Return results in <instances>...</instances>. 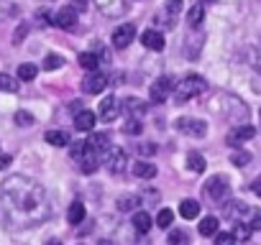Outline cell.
I'll return each instance as SVG.
<instances>
[{"instance_id":"30","label":"cell","mask_w":261,"mask_h":245,"mask_svg":"<svg viewBox=\"0 0 261 245\" xmlns=\"http://www.w3.org/2000/svg\"><path fill=\"white\" fill-rule=\"evenodd\" d=\"M18 79H21V82L36 79V64H21V67H18Z\"/></svg>"},{"instance_id":"29","label":"cell","mask_w":261,"mask_h":245,"mask_svg":"<svg viewBox=\"0 0 261 245\" xmlns=\"http://www.w3.org/2000/svg\"><path fill=\"white\" fill-rule=\"evenodd\" d=\"M202 18H205V8H202V6L197 3V6H195V8L190 11V16H187V21H190V26H192V28H197V26L202 23Z\"/></svg>"},{"instance_id":"17","label":"cell","mask_w":261,"mask_h":245,"mask_svg":"<svg viewBox=\"0 0 261 245\" xmlns=\"http://www.w3.org/2000/svg\"><path fill=\"white\" fill-rule=\"evenodd\" d=\"M95 122H97V117H95L92 110H80L77 117H74L77 131H92V128H95Z\"/></svg>"},{"instance_id":"2","label":"cell","mask_w":261,"mask_h":245,"mask_svg":"<svg viewBox=\"0 0 261 245\" xmlns=\"http://www.w3.org/2000/svg\"><path fill=\"white\" fill-rule=\"evenodd\" d=\"M205 79L200 77V74H187L182 82H177L174 87H172V95H174V100L177 102H190L192 97H197L200 92H205Z\"/></svg>"},{"instance_id":"12","label":"cell","mask_w":261,"mask_h":245,"mask_svg":"<svg viewBox=\"0 0 261 245\" xmlns=\"http://www.w3.org/2000/svg\"><path fill=\"white\" fill-rule=\"evenodd\" d=\"M105 164H108V169H110L113 174H120V171L125 169V164H128V156H125L123 148H110Z\"/></svg>"},{"instance_id":"24","label":"cell","mask_w":261,"mask_h":245,"mask_svg":"<svg viewBox=\"0 0 261 245\" xmlns=\"http://www.w3.org/2000/svg\"><path fill=\"white\" fill-rule=\"evenodd\" d=\"M179 215H182L185 220H195V217L200 215V204H197L195 199H185V202L179 204Z\"/></svg>"},{"instance_id":"9","label":"cell","mask_w":261,"mask_h":245,"mask_svg":"<svg viewBox=\"0 0 261 245\" xmlns=\"http://www.w3.org/2000/svg\"><path fill=\"white\" fill-rule=\"evenodd\" d=\"M172 87H174V82H172L169 77H159V79L151 84V100H154V102H164V100L172 95Z\"/></svg>"},{"instance_id":"5","label":"cell","mask_w":261,"mask_h":245,"mask_svg":"<svg viewBox=\"0 0 261 245\" xmlns=\"http://www.w3.org/2000/svg\"><path fill=\"white\" fill-rule=\"evenodd\" d=\"M177 131L200 138V136L207 133V126H205V122H200V120H195V117H179V120H177Z\"/></svg>"},{"instance_id":"41","label":"cell","mask_w":261,"mask_h":245,"mask_svg":"<svg viewBox=\"0 0 261 245\" xmlns=\"http://www.w3.org/2000/svg\"><path fill=\"white\" fill-rule=\"evenodd\" d=\"M11 164H13V159H11L8 154H6V156H0V169H8Z\"/></svg>"},{"instance_id":"40","label":"cell","mask_w":261,"mask_h":245,"mask_svg":"<svg viewBox=\"0 0 261 245\" xmlns=\"http://www.w3.org/2000/svg\"><path fill=\"white\" fill-rule=\"evenodd\" d=\"M248 161H251V156H248L246 151H241V154H236V156H233V164H236V166H246Z\"/></svg>"},{"instance_id":"33","label":"cell","mask_w":261,"mask_h":245,"mask_svg":"<svg viewBox=\"0 0 261 245\" xmlns=\"http://www.w3.org/2000/svg\"><path fill=\"white\" fill-rule=\"evenodd\" d=\"M16 89H18V82H16L13 77H8V74L0 72V92H16Z\"/></svg>"},{"instance_id":"21","label":"cell","mask_w":261,"mask_h":245,"mask_svg":"<svg viewBox=\"0 0 261 245\" xmlns=\"http://www.w3.org/2000/svg\"><path fill=\"white\" fill-rule=\"evenodd\" d=\"M134 176H139V179H154L156 176V166L149 164V161H139V164H134Z\"/></svg>"},{"instance_id":"4","label":"cell","mask_w":261,"mask_h":245,"mask_svg":"<svg viewBox=\"0 0 261 245\" xmlns=\"http://www.w3.org/2000/svg\"><path fill=\"white\" fill-rule=\"evenodd\" d=\"M205 192H207V197L213 199V202H225L228 199V181L223 179V176H213V179H207V184H205Z\"/></svg>"},{"instance_id":"22","label":"cell","mask_w":261,"mask_h":245,"mask_svg":"<svg viewBox=\"0 0 261 245\" xmlns=\"http://www.w3.org/2000/svg\"><path fill=\"white\" fill-rule=\"evenodd\" d=\"M85 204L82 202H74V204H69V209H67V222L69 225H80L82 220H85Z\"/></svg>"},{"instance_id":"34","label":"cell","mask_w":261,"mask_h":245,"mask_svg":"<svg viewBox=\"0 0 261 245\" xmlns=\"http://www.w3.org/2000/svg\"><path fill=\"white\" fill-rule=\"evenodd\" d=\"M172 220H174V212H172V209H159V215H156V225H159L162 230H167V227L172 225Z\"/></svg>"},{"instance_id":"38","label":"cell","mask_w":261,"mask_h":245,"mask_svg":"<svg viewBox=\"0 0 261 245\" xmlns=\"http://www.w3.org/2000/svg\"><path fill=\"white\" fill-rule=\"evenodd\" d=\"M57 67H62V56H57V54H49L46 59H44V69H57Z\"/></svg>"},{"instance_id":"6","label":"cell","mask_w":261,"mask_h":245,"mask_svg":"<svg viewBox=\"0 0 261 245\" xmlns=\"http://www.w3.org/2000/svg\"><path fill=\"white\" fill-rule=\"evenodd\" d=\"M108 87V77L102 74V72H90L85 79H82V92H87V95H97V92H102Z\"/></svg>"},{"instance_id":"14","label":"cell","mask_w":261,"mask_h":245,"mask_svg":"<svg viewBox=\"0 0 261 245\" xmlns=\"http://www.w3.org/2000/svg\"><path fill=\"white\" fill-rule=\"evenodd\" d=\"M97 8L105 16H110V18H118V16L125 13V3H123V0H97Z\"/></svg>"},{"instance_id":"36","label":"cell","mask_w":261,"mask_h":245,"mask_svg":"<svg viewBox=\"0 0 261 245\" xmlns=\"http://www.w3.org/2000/svg\"><path fill=\"white\" fill-rule=\"evenodd\" d=\"M215 245H236V237L230 232H215Z\"/></svg>"},{"instance_id":"10","label":"cell","mask_w":261,"mask_h":245,"mask_svg":"<svg viewBox=\"0 0 261 245\" xmlns=\"http://www.w3.org/2000/svg\"><path fill=\"white\" fill-rule=\"evenodd\" d=\"M118 112H120L118 100H115V97H105V100L100 102V110H97L95 117H100V120H105V122H113V120L118 117Z\"/></svg>"},{"instance_id":"39","label":"cell","mask_w":261,"mask_h":245,"mask_svg":"<svg viewBox=\"0 0 261 245\" xmlns=\"http://www.w3.org/2000/svg\"><path fill=\"white\" fill-rule=\"evenodd\" d=\"M156 148H159L156 143H141V146L136 143V151H139V154H144V156H151V154H156Z\"/></svg>"},{"instance_id":"1","label":"cell","mask_w":261,"mask_h":245,"mask_svg":"<svg viewBox=\"0 0 261 245\" xmlns=\"http://www.w3.org/2000/svg\"><path fill=\"white\" fill-rule=\"evenodd\" d=\"M51 202L46 189L31 176H11L0 187V222L8 230H29L46 222Z\"/></svg>"},{"instance_id":"13","label":"cell","mask_w":261,"mask_h":245,"mask_svg":"<svg viewBox=\"0 0 261 245\" xmlns=\"http://www.w3.org/2000/svg\"><path fill=\"white\" fill-rule=\"evenodd\" d=\"M141 44H144L146 49H151V51H162V49H164V36H162L156 28H149V31L141 34Z\"/></svg>"},{"instance_id":"43","label":"cell","mask_w":261,"mask_h":245,"mask_svg":"<svg viewBox=\"0 0 261 245\" xmlns=\"http://www.w3.org/2000/svg\"><path fill=\"white\" fill-rule=\"evenodd\" d=\"M46 245H62V242H59V240H49Z\"/></svg>"},{"instance_id":"3","label":"cell","mask_w":261,"mask_h":245,"mask_svg":"<svg viewBox=\"0 0 261 245\" xmlns=\"http://www.w3.org/2000/svg\"><path fill=\"white\" fill-rule=\"evenodd\" d=\"M69 156H72V161H77V164H80V169H82L85 174H92V171H97V166H100V154H97V151H92L85 141L72 143Z\"/></svg>"},{"instance_id":"16","label":"cell","mask_w":261,"mask_h":245,"mask_svg":"<svg viewBox=\"0 0 261 245\" xmlns=\"http://www.w3.org/2000/svg\"><path fill=\"white\" fill-rule=\"evenodd\" d=\"M123 112H128V117L139 120V117L146 112V102H141V100H136V97H128V100L123 102Z\"/></svg>"},{"instance_id":"23","label":"cell","mask_w":261,"mask_h":245,"mask_svg":"<svg viewBox=\"0 0 261 245\" xmlns=\"http://www.w3.org/2000/svg\"><path fill=\"white\" fill-rule=\"evenodd\" d=\"M80 67L87 69V72H97V67H100V56H97L95 51H85V54H80Z\"/></svg>"},{"instance_id":"32","label":"cell","mask_w":261,"mask_h":245,"mask_svg":"<svg viewBox=\"0 0 261 245\" xmlns=\"http://www.w3.org/2000/svg\"><path fill=\"white\" fill-rule=\"evenodd\" d=\"M16 3L13 0H0V21H6V18H11V16H16Z\"/></svg>"},{"instance_id":"7","label":"cell","mask_w":261,"mask_h":245,"mask_svg":"<svg viewBox=\"0 0 261 245\" xmlns=\"http://www.w3.org/2000/svg\"><path fill=\"white\" fill-rule=\"evenodd\" d=\"M134 39H136V26H134V23H120V26L113 31V44H115L118 49H125Z\"/></svg>"},{"instance_id":"19","label":"cell","mask_w":261,"mask_h":245,"mask_svg":"<svg viewBox=\"0 0 261 245\" xmlns=\"http://www.w3.org/2000/svg\"><path fill=\"white\" fill-rule=\"evenodd\" d=\"M139 204H141V197H139V194H123V197L118 199V209H120V212H136Z\"/></svg>"},{"instance_id":"44","label":"cell","mask_w":261,"mask_h":245,"mask_svg":"<svg viewBox=\"0 0 261 245\" xmlns=\"http://www.w3.org/2000/svg\"><path fill=\"white\" fill-rule=\"evenodd\" d=\"M100 245H113V242L110 240H100Z\"/></svg>"},{"instance_id":"25","label":"cell","mask_w":261,"mask_h":245,"mask_svg":"<svg viewBox=\"0 0 261 245\" xmlns=\"http://www.w3.org/2000/svg\"><path fill=\"white\" fill-rule=\"evenodd\" d=\"M218 217H205V220H200V235H205V237H213L215 232H218Z\"/></svg>"},{"instance_id":"42","label":"cell","mask_w":261,"mask_h":245,"mask_svg":"<svg viewBox=\"0 0 261 245\" xmlns=\"http://www.w3.org/2000/svg\"><path fill=\"white\" fill-rule=\"evenodd\" d=\"M72 3H74V6H72L74 11H85V8H87V0H72Z\"/></svg>"},{"instance_id":"37","label":"cell","mask_w":261,"mask_h":245,"mask_svg":"<svg viewBox=\"0 0 261 245\" xmlns=\"http://www.w3.org/2000/svg\"><path fill=\"white\" fill-rule=\"evenodd\" d=\"M182 8H185V0H167V13L169 16H177Z\"/></svg>"},{"instance_id":"15","label":"cell","mask_w":261,"mask_h":245,"mask_svg":"<svg viewBox=\"0 0 261 245\" xmlns=\"http://www.w3.org/2000/svg\"><path fill=\"white\" fill-rule=\"evenodd\" d=\"M130 225H134V230H136V232L146 235V232L151 230V215H149V212H144V209H136V212H134V220H130Z\"/></svg>"},{"instance_id":"26","label":"cell","mask_w":261,"mask_h":245,"mask_svg":"<svg viewBox=\"0 0 261 245\" xmlns=\"http://www.w3.org/2000/svg\"><path fill=\"white\" fill-rule=\"evenodd\" d=\"M187 169H190V171H195V174L205 171V159H202L197 151H190V156H187Z\"/></svg>"},{"instance_id":"35","label":"cell","mask_w":261,"mask_h":245,"mask_svg":"<svg viewBox=\"0 0 261 245\" xmlns=\"http://www.w3.org/2000/svg\"><path fill=\"white\" fill-rule=\"evenodd\" d=\"M13 120L18 122L21 128H29V126H34V115H31V112H26V110H18Z\"/></svg>"},{"instance_id":"20","label":"cell","mask_w":261,"mask_h":245,"mask_svg":"<svg viewBox=\"0 0 261 245\" xmlns=\"http://www.w3.org/2000/svg\"><path fill=\"white\" fill-rule=\"evenodd\" d=\"M108 141H110V136H108V133H95V136H92L90 141H85V143H87L92 151L102 154V151H110V143H108Z\"/></svg>"},{"instance_id":"28","label":"cell","mask_w":261,"mask_h":245,"mask_svg":"<svg viewBox=\"0 0 261 245\" xmlns=\"http://www.w3.org/2000/svg\"><path fill=\"white\" fill-rule=\"evenodd\" d=\"M167 245H190V237L185 230H172L167 237Z\"/></svg>"},{"instance_id":"8","label":"cell","mask_w":261,"mask_h":245,"mask_svg":"<svg viewBox=\"0 0 261 245\" xmlns=\"http://www.w3.org/2000/svg\"><path fill=\"white\" fill-rule=\"evenodd\" d=\"M256 136V131H253V126H238V128H233L230 133H228V146H233V148H238L241 143H246V141H251Z\"/></svg>"},{"instance_id":"27","label":"cell","mask_w":261,"mask_h":245,"mask_svg":"<svg viewBox=\"0 0 261 245\" xmlns=\"http://www.w3.org/2000/svg\"><path fill=\"white\" fill-rule=\"evenodd\" d=\"M141 131H144L141 120H134V117H128V120L123 122V133H125V136H141Z\"/></svg>"},{"instance_id":"18","label":"cell","mask_w":261,"mask_h":245,"mask_svg":"<svg viewBox=\"0 0 261 245\" xmlns=\"http://www.w3.org/2000/svg\"><path fill=\"white\" fill-rule=\"evenodd\" d=\"M44 141H46L49 146L64 148V146H69V133H67V131H46Z\"/></svg>"},{"instance_id":"31","label":"cell","mask_w":261,"mask_h":245,"mask_svg":"<svg viewBox=\"0 0 261 245\" xmlns=\"http://www.w3.org/2000/svg\"><path fill=\"white\" fill-rule=\"evenodd\" d=\"M251 232H253V230H251L246 222H236V227H233V232H230V235H233L236 240H243V242H246V240L251 237Z\"/></svg>"},{"instance_id":"11","label":"cell","mask_w":261,"mask_h":245,"mask_svg":"<svg viewBox=\"0 0 261 245\" xmlns=\"http://www.w3.org/2000/svg\"><path fill=\"white\" fill-rule=\"evenodd\" d=\"M51 23H57V26L64 28V31H72V28L77 26V11H74V8H62V11L54 13V21H51Z\"/></svg>"}]
</instances>
